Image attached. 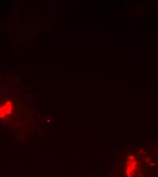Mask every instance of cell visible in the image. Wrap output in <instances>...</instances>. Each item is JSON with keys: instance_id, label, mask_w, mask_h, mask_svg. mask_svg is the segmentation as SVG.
I'll return each mask as SVG.
<instances>
[{"instance_id": "6da1fadb", "label": "cell", "mask_w": 158, "mask_h": 177, "mask_svg": "<svg viewBox=\"0 0 158 177\" xmlns=\"http://www.w3.org/2000/svg\"><path fill=\"white\" fill-rule=\"evenodd\" d=\"M12 110V103L10 101L0 107V118H5L8 115H10Z\"/></svg>"}]
</instances>
